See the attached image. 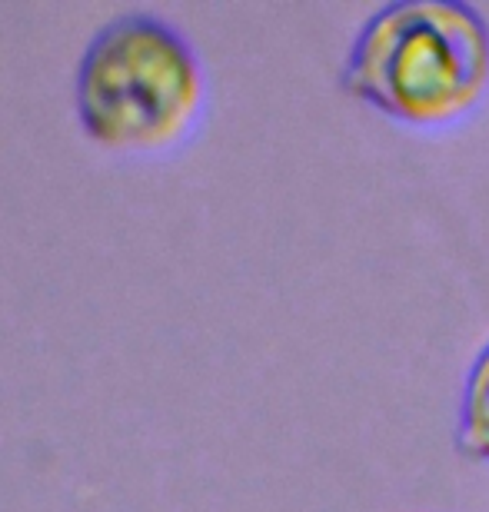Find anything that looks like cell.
<instances>
[{"mask_svg": "<svg viewBox=\"0 0 489 512\" xmlns=\"http://www.w3.org/2000/svg\"><path fill=\"white\" fill-rule=\"evenodd\" d=\"M203 94L197 50L154 14H120L100 27L74 87L87 137L120 153L177 147L200 120Z\"/></svg>", "mask_w": 489, "mask_h": 512, "instance_id": "2", "label": "cell"}, {"mask_svg": "<svg viewBox=\"0 0 489 512\" xmlns=\"http://www.w3.org/2000/svg\"><path fill=\"white\" fill-rule=\"evenodd\" d=\"M340 87L403 124L460 120L489 87V20L470 0H390L353 34Z\"/></svg>", "mask_w": 489, "mask_h": 512, "instance_id": "1", "label": "cell"}, {"mask_svg": "<svg viewBox=\"0 0 489 512\" xmlns=\"http://www.w3.org/2000/svg\"><path fill=\"white\" fill-rule=\"evenodd\" d=\"M456 446L466 456L489 463V340L473 356L460 393V423H456Z\"/></svg>", "mask_w": 489, "mask_h": 512, "instance_id": "3", "label": "cell"}]
</instances>
